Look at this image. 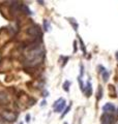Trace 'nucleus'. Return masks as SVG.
I'll return each mask as SVG.
<instances>
[{
	"instance_id": "obj_1",
	"label": "nucleus",
	"mask_w": 118,
	"mask_h": 124,
	"mask_svg": "<svg viewBox=\"0 0 118 124\" xmlns=\"http://www.w3.org/2000/svg\"><path fill=\"white\" fill-rule=\"evenodd\" d=\"M0 116H1L4 120L8 121V122H15L16 120H17L18 114H16V113H14V112H11V111L3 110V111L0 112Z\"/></svg>"
},
{
	"instance_id": "obj_2",
	"label": "nucleus",
	"mask_w": 118,
	"mask_h": 124,
	"mask_svg": "<svg viewBox=\"0 0 118 124\" xmlns=\"http://www.w3.org/2000/svg\"><path fill=\"white\" fill-rule=\"evenodd\" d=\"M27 33L31 36H34V37H42V31L41 28H39L38 25H32L30 26L28 29H27Z\"/></svg>"
},
{
	"instance_id": "obj_3",
	"label": "nucleus",
	"mask_w": 118,
	"mask_h": 124,
	"mask_svg": "<svg viewBox=\"0 0 118 124\" xmlns=\"http://www.w3.org/2000/svg\"><path fill=\"white\" fill-rule=\"evenodd\" d=\"M101 121H103L104 124H115L116 118L114 117V115H112V114L105 113L101 116Z\"/></svg>"
},
{
	"instance_id": "obj_4",
	"label": "nucleus",
	"mask_w": 118,
	"mask_h": 124,
	"mask_svg": "<svg viewBox=\"0 0 118 124\" xmlns=\"http://www.w3.org/2000/svg\"><path fill=\"white\" fill-rule=\"evenodd\" d=\"M9 102V95L5 91H0V106H6Z\"/></svg>"
},
{
	"instance_id": "obj_5",
	"label": "nucleus",
	"mask_w": 118,
	"mask_h": 124,
	"mask_svg": "<svg viewBox=\"0 0 118 124\" xmlns=\"http://www.w3.org/2000/svg\"><path fill=\"white\" fill-rule=\"evenodd\" d=\"M115 110H116L115 106H114L113 103H111V102L106 103L105 106L103 107V111L105 112V113H108V114H111V113H113V112H115Z\"/></svg>"
},
{
	"instance_id": "obj_6",
	"label": "nucleus",
	"mask_w": 118,
	"mask_h": 124,
	"mask_svg": "<svg viewBox=\"0 0 118 124\" xmlns=\"http://www.w3.org/2000/svg\"><path fill=\"white\" fill-rule=\"evenodd\" d=\"M98 68L101 69V70H100V72L101 73V76H103V80L105 81V82H106V81H108L109 77H110V72L106 68H104L103 66H98Z\"/></svg>"
},
{
	"instance_id": "obj_7",
	"label": "nucleus",
	"mask_w": 118,
	"mask_h": 124,
	"mask_svg": "<svg viewBox=\"0 0 118 124\" xmlns=\"http://www.w3.org/2000/svg\"><path fill=\"white\" fill-rule=\"evenodd\" d=\"M64 107H65V100L62 99L61 101L54 108V110H55V112H56V113H60V112H62V110L64 108Z\"/></svg>"
},
{
	"instance_id": "obj_8",
	"label": "nucleus",
	"mask_w": 118,
	"mask_h": 124,
	"mask_svg": "<svg viewBox=\"0 0 118 124\" xmlns=\"http://www.w3.org/2000/svg\"><path fill=\"white\" fill-rule=\"evenodd\" d=\"M20 11L26 15H32V11L30 10V8L26 4H20Z\"/></svg>"
},
{
	"instance_id": "obj_9",
	"label": "nucleus",
	"mask_w": 118,
	"mask_h": 124,
	"mask_svg": "<svg viewBox=\"0 0 118 124\" xmlns=\"http://www.w3.org/2000/svg\"><path fill=\"white\" fill-rule=\"evenodd\" d=\"M84 92H85V94H86V96H89L92 94V87H91V83L89 82H87V84H86V87H85V89H84Z\"/></svg>"
},
{
	"instance_id": "obj_10",
	"label": "nucleus",
	"mask_w": 118,
	"mask_h": 124,
	"mask_svg": "<svg viewBox=\"0 0 118 124\" xmlns=\"http://www.w3.org/2000/svg\"><path fill=\"white\" fill-rule=\"evenodd\" d=\"M68 20H69V23H70V24H72L73 25V27H74V29L75 30H78V27H79V25H78V23L76 22V20H75V19H72V18H69L68 19Z\"/></svg>"
},
{
	"instance_id": "obj_11",
	"label": "nucleus",
	"mask_w": 118,
	"mask_h": 124,
	"mask_svg": "<svg viewBox=\"0 0 118 124\" xmlns=\"http://www.w3.org/2000/svg\"><path fill=\"white\" fill-rule=\"evenodd\" d=\"M109 90H110V96H111V97H115V96H116L115 88H114L112 85H110V86H109Z\"/></svg>"
},
{
	"instance_id": "obj_12",
	"label": "nucleus",
	"mask_w": 118,
	"mask_h": 124,
	"mask_svg": "<svg viewBox=\"0 0 118 124\" xmlns=\"http://www.w3.org/2000/svg\"><path fill=\"white\" fill-rule=\"evenodd\" d=\"M69 86H70V82H69V81H65L64 84H63V89H64V91L68 92V91H69Z\"/></svg>"
},
{
	"instance_id": "obj_13",
	"label": "nucleus",
	"mask_w": 118,
	"mask_h": 124,
	"mask_svg": "<svg viewBox=\"0 0 118 124\" xmlns=\"http://www.w3.org/2000/svg\"><path fill=\"white\" fill-rule=\"evenodd\" d=\"M44 30L45 31L50 30V22L48 20H44Z\"/></svg>"
},
{
	"instance_id": "obj_14",
	"label": "nucleus",
	"mask_w": 118,
	"mask_h": 124,
	"mask_svg": "<svg viewBox=\"0 0 118 124\" xmlns=\"http://www.w3.org/2000/svg\"><path fill=\"white\" fill-rule=\"evenodd\" d=\"M101 96H103V88H101V86L98 87V92H97V95H96V98L97 100H100L101 98Z\"/></svg>"
},
{
	"instance_id": "obj_15",
	"label": "nucleus",
	"mask_w": 118,
	"mask_h": 124,
	"mask_svg": "<svg viewBox=\"0 0 118 124\" xmlns=\"http://www.w3.org/2000/svg\"><path fill=\"white\" fill-rule=\"evenodd\" d=\"M79 37V40H80V45H81V49H82V51H83V53L84 54H86V49H85V46H84V44H83V40L81 39V37L80 36H78Z\"/></svg>"
},
{
	"instance_id": "obj_16",
	"label": "nucleus",
	"mask_w": 118,
	"mask_h": 124,
	"mask_svg": "<svg viewBox=\"0 0 118 124\" xmlns=\"http://www.w3.org/2000/svg\"><path fill=\"white\" fill-rule=\"evenodd\" d=\"M69 110H70V104H69V106L68 107H66V108H65V110L63 111V113H62L61 114V118H63L64 117V116L66 115V114H67L68 113V112H69Z\"/></svg>"
},
{
	"instance_id": "obj_17",
	"label": "nucleus",
	"mask_w": 118,
	"mask_h": 124,
	"mask_svg": "<svg viewBox=\"0 0 118 124\" xmlns=\"http://www.w3.org/2000/svg\"><path fill=\"white\" fill-rule=\"evenodd\" d=\"M61 100H62V98H59L58 100H56V101H55V102H54V104H53V108H55V107H56V106H57V104H58L59 102H60V101H61Z\"/></svg>"
},
{
	"instance_id": "obj_18",
	"label": "nucleus",
	"mask_w": 118,
	"mask_h": 124,
	"mask_svg": "<svg viewBox=\"0 0 118 124\" xmlns=\"http://www.w3.org/2000/svg\"><path fill=\"white\" fill-rule=\"evenodd\" d=\"M30 118H31V117H30V115H29V114H27V115H26V117H25V121H26V122H30Z\"/></svg>"
},
{
	"instance_id": "obj_19",
	"label": "nucleus",
	"mask_w": 118,
	"mask_h": 124,
	"mask_svg": "<svg viewBox=\"0 0 118 124\" xmlns=\"http://www.w3.org/2000/svg\"><path fill=\"white\" fill-rule=\"evenodd\" d=\"M44 104H46V100H44V101L42 102V106H44Z\"/></svg>"
},
{
	"instance_id": "obj_20",
	"label": "nucleus",
	"mask_w": 118,
	"mask_h": 124,
	"mask_svg": "<svg viewBox=\"0 0 118 124\" xmlns=\"http://www.w3.org/2000/svg\"><path fill=\"white\" fill-rule=\"evenodd\" d=\"M116 58H117V59H118V52L116 53Z\"/></svg>"
},
{
	"instance_id": "obj_21",
	"label": "nucleus",
	"mask_w": 118,
	"mask_h": 124,
	"mask_svg": "<svg viewBox=\"0 0 118 124\" xmlns=\"http://www.w3.org/2000/svg\"><path fill=\"white\" fill-rule=\"evenodd\" d=\"M20 124H23V122H20Z\"/></svg>"
},
{
	"instance_id": "obj_22",
	"label": "nucleus",
	"mask_w": 118,
	"mask_h": 124,
	"mask_svg": "<svg viewBox=\"0 0 118 124\" xmlns=\"http://www.w3.org/2000/svg\"><path fill=\"white\" fill-rule=\"evenodd\" d=\"M117 113H118V110H117Z\"/></svg>"
}]
</instances>
